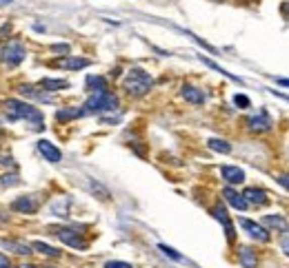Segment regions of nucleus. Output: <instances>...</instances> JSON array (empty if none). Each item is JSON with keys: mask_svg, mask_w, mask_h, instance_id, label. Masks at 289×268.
<instances>
[{"mask_svg": "<svg viewBox=\"0 0 289 268\" xmlns=\"http://www.w3.org/2000/svg\"><path fill=\"white\" fill-rule=\"evenodd\" d=\"M5 113H7V118L11 122L27 120L33 131L42 129V113L36 107H31V104L22 102V100H7V102H5Z\"/></svg>", "mask_w": 289, "mask_h": 268, "instance_id": "1", "label": "nucleus"}, {"mask_svg": "<svg viewBox=\"0 0 289 268\" xmlns=\"http://www.w3.org/2000/svg\"><path fill=\"white\" fill-rule=\"evenodd\" d=\"M152 85H154L152 76H149L144 69H131L129 74H127L125 82H122L125 91L129 93L131 98H142V96H147L149 89H152Z\"/></svg>", "mask_w": 289, "mask_h": 268, "instance_id": "2", "label": "nucleus"}, {"mask_svg": "<svg viewBox=\"0 0 289 268\" xmlns=\"http://www.w3.org/2000/svg\"><path fill=\"white\" fill-rule=\"evenodd\" d=\"M118 109V98L114 93L105 91H96L87 98V102L82 104V113L91 115V113H105V111H116Z\"/></svg>", "mask_w": 289, "mask_h": 268, "instance_id": "3", "label": "nucleus"}, {"mask_svg": "<svg viewBox=\"0 0 289 268\" xmlns=\"http://www.w3.org/2000/svg\"><path fill=\"white\" fill-rule=\"evenodd\" d=\"M25 55H27L25 44H22L20 40H9L3 47V51H0V60H3L5 64H9V66H16V64H20L22 60H25Z\"/></svg>", "mask_w": 289, "mask_h": 268, "instance_id": "4", "label": "nucleus"}, {"mask_svg": "<svg viewBox=\"0 0 289 268\" xmlns=\"http://www.w3.org/2000/svg\"><path fill=\"white\" fill-rule=\"evenodd\" d=\"M54 235L60 239L63 244L78 250H87V242L80 237V233L74 231V228H54Z\"/></svg>", "mask_w": 289, "mask_h": 268, "instance_id": "5", "label": "nucleus"}, {"mask_svg": "<svg viewBox=\"0 0 289 268\" xmlns=\"http://www.w3.org/2000/svg\"><path fill=\"white\" fill-rule=\"evenodd\" d=\"M240 226H243V231L247 233L249 237L256 239V242H263V244L269 242V233H267V228L260 224V222H254V220H247V217H240Z\"/></svg>", "mask_w": 289, "mask_h": 268, "instance_id": "6", "label": "nucleus"}, {"mask_svg": "<svg viewBox=\"0 0 289 268\" xmlns=\"http://www.w3.org/2000/svg\"><path fill=\"white\" fill-rule=\"evenodd\" d=\"M211 213H214V217L216 220L220 222L222 226H225V235H227V242L229 244H233L236 242V231H233V224H231V220H229V213H227V209L222 204H216L214 206V211H211Z\"/></svg>", "mask_w": 289, "mask_h": 268, "instance_id": "7", "label": "nucleus"}, {"mask_svg": "<svg viewBox=\"0 0 289 268\" xmlns=\"http://www.w3.org/2000/svg\"><path fill=\"white\" fill-rule=\"evenodd\" d=\"M271 129H274V122H271L267 111H260L258 115L249 118V131L252 133H269Z\"/></svg>", "mask_w": 289, "mask_h": 268, "instance_id": "8", "label": "nucleus"}, {"mask_svg": "<svg viewBox=\"0 0 289 268\" xmlns=\"http://www.w3.org/2000/svg\"><path fill=\"white\" fill-rule=\"evenodd\" d=\"M38 151H40L42 158H47V162H52V164H58V162L63 160L60 149L49 142V140H40V142H38Z\"/></svg>", "mask_w": 289, "mask_h": 268, "instance_id": "9", "label": "nucleus"}, {"mask_svg": "<svg viewBox=\"0 0 289 268\" xmlns=\"http://www.w3.org/2000/svg\"><path fill=\"white\" fill-rule=\"evenodd\" d=\"M11 209L18 211V213H25V215H31L38 211V202L36 197H31V195H22V197L14 199V204H11Z\"/></svg>", "mask_w": 289, "mask_h": 268, "instance_id": "10", "label": "nucleus"}, {"mask_svg": "<svg viewBox=\"0 0 289 268\" xmlns=\"http://www.w3.org/2000/svg\"><path fill=\"white\" fill-rule=\"evenodd\" d=\"M263 226L267 228H271V231H278V233H289V224H287V220L282 215H265L263 217Z\"/></svg>", "mask_w": 289, "mask_h": 268, "instance_id": "11", "label": "nucleus"}, {"mask_svg": "<svg viewBox=\"0 0 289 268\" xmlns=\"http://www.w3.org/2000/svg\"><path fill=\"white\" fill-rule=\"evenodd\" d=\"M220 173L227 184H243L245 182V171L238 169V166H222Z\"/></svg>", "mask_w": 289, "mask_h": 268, "instance_id": "12", "label": "nucleus"}, {"mask_svg": "<svg viewBox=\"0 0 289 268\" xmlns=\"http://www.w3.org/2000/svg\"><path fill=\"white\" fill-rule=\"evenodd\" d=\"M238 257H240L243 268H258V255H256L254 248L240 246V250H238Z\"/></svg>", "mask_w": 289, "mask_h": 268, "instance_id": "13", "label": "nucleus"}, {"mask_svg": "<svg viewBox=\"0 0 289 268\" xmlns=\"http://www.w3.org/2000/svg\"><path fill=\"white\" fill-rule=\"evenodd\" d=\"M56 64L63 66V69H69V71H78V69H85V66H89L91 62H89L87 58H74V55H67V58L58 60Z\"/></svg>", "mask_w": 289, "mask_h": 268, "instance_id": "14", "label": "nucleus"}, {"mask_svg": "<svg viewBox=\"0 0 289 268\" xmlns=\"http://www.w3.org/2000/svg\"><path fill=\"white\" fill-rule=\"evenodd\" d=\"M243 197L247 199L249 204H267L269 199H267V193L263 188H256V186H249L243 191Z\"/></svg>", "mask_w": 289, "mask_h": 268, "instance_id": "15", "label": "nucleus"}, {"mask_svg": "<svg viewBox=\"0 0 289 268\" xmlns=\"http://www.w3.org/2000/svg\"><path fill=\"white\" fill-rule=\"evenodd\" d=\"M222 195H225L227 202H229L233 209H238V211H245V209L249 206V202L243 197V193H236V191H233V188H229V186L225 188V193H222Z\"/></svg>", "mask_w": 289, "mask_h": 268, "instance_id": "16", "label": "nucleus"}, {"mask_svg": "<svg viewBox=\"0 0 289 268\" xmlns=\"http://www.w3.org/2000/svg\"><path fill=\"white\" fill-rule=\"evenodd\" d=\"M182 98L191 104H203L205 102V91H200L198 87H191V85H185L182 87Z\"/></svg>", "mask_w": 289, "mask_h": 268, "instance_id": "17", "label": "nucleus"}, {"mask_svg": "<svg viewBox=\"0 0 289 268\" xmlns=\"http://www.w3.org/2000/svg\"><path fill=\"white\" fill-rule=\"evenodd\" d=\"M82 107H67V109H60L58 113H56V120L58 122H69V120H76V118H82Z\"/></svg>", "mask_w": 289, "mask_h": 268, "instance_id": "18", "label": "nucleus"}, {"mask_svg": "<svg viewBox=\"0 0 289 268\" xmlns=\"http://www.w3.org/2000/svg\"><path fill=\"white\" fill-rule=\"evenodd\" d=\"M40 87L44 91H60V89H67L69 87V82L67 80H54V78H44L40 82Z\"/></svg>", "mask_w": 289, "mask_h": 268, "instance_id": "19", "label": "nucleus"}, {"mask_svg": "<svg viewBox=\"0 0 289 268\" xmlns=\"http://www.w3.org/2000/svg\"><path fill=\"white\" fill-rule=\"evenodd\" d=\"M207 147L211 151H216V153H231V144L227 142V140H218V138H211L207 142Z\"/></svg>", "mask_w": 289, "mask_h": 268, "instance_id": "20", "label": "nucleus"}, {"mask_svg": "<svg viewBox=\"0 0 289 268\" xmlns=\"http://www.w3.org/2000/svg\"><path fill=\"white\" fill-rule=\"evenodd\" d=\"M31 248H36L38 253L47 255V257H60V250L54 248V246H49V244H44V242H33Z\"/></svg>", "mask_w": 289, "mask_h": 268, "instance_id": "21", "label": "nucleus"}, {"mask_svg": "<svg viewBox=\"0 0 289 268\" xmlns=\"http://www.w3.org/2000/svg\"><path fill=\"white\" fill-rule=\"evenodd\" d=\"M87 87L91 93H96V91H105V89H107V82H105V78H100V76H89Z\"/></svg>", "mask_w": 289, "mask_h": 268, "instance_id": "22", "label": "nucleus"}, {"mask_svg": "<svg viewBox=\"0 0 289 268\" xmlns=\"http://www.w3.org/2000/svg\"><path fill=\"white\" fill-rule=\"evenodd\" d=\"M5 248H11L14 253H18V255H29V253H33L31 250V246H27V244H20V242H7L5 239Z\"/></svg>", "mask_w": 289, "mask_h": 268, "instance_id": "23", "label": "nucleus"}, {"mask_svg": "<svg viewBox=\"0 0 289 268\" xmlns=\"http://www.w3.org/2000/svg\"><path fill=\"white\" fill-rule=\"evenodd\" d=\"M20 93L22 96H31V98H38V100H44V102H52V98L49 96H42V93H38L33 87H29V85H25V87H20Z\"/></svg>", "mask_w": 289, "mask_h": 268, "instance_id": "24", "label": "nucleus"}, {"mask_svg": "<svg viewBox=\"0 0 289 268\" xmlns=\"http://www.w3.org/2000/svg\"><path fill=\"white\" fill-rule=\"evenodd\" d=\"M158 248L163 250V253L167 255V257H171V259H176V261H180V259H182V255H180V253H176V250L171 248V246H165V244H160Z\"/></svg>", "mask_w": 289, "mask_h": 268, "instance_id": "25", "label": "nucleus"}, {"mask_svg": "<svg viewBox=\"0 0 289 268\" xmlns=\"http://www.w3.org/2000/svg\"><path fill=\"white\" fill-rule=\"evenodd\" d=\"M0 184H3V186H16V184H20V180H18V175H16V173H11V175H3Z\"/></svg>", "mask_w": 289, "mask_h": 268, "instance_id": "26", "label": "nucleus"}, {"mask_svg": "<svg viewBox=\"0 0 289 268\" xmlns=\"http://www.w3.org/2000/svg\"><path fill=\"white\" fill-rule=\"evenodd\" d=\"M233 102H236L240 109H249V104H252L249 102V98L243 96V93H236V96H233Z\"/></svg>", "mask_w": 289, "mask_h": 268, "instance_id": "27", "label": "nucleus"}, {"mask_svg": "<svg viewBox=\"0 0 289 268\" xmlns=\"http://www.w3.org/2000/svg\"><path fill=\"white\" fill-rule=\"evenodd\" d=\"M105 268H131V264H127V261H118V259H114V261H107V264H105Z\"/></svg>", "mask_w": 289, "mask_h": 268, "instance_id": "28", "label": "nucleus"}, {"mask_svg": "<svg viewBox=\"0 0 289 268\" xmlns=\"http://www.w3.org/2000/svg\"><path fill=\"white\" fill-rule=\"evenodd\" d=\"M276 180H278V184H280L282 188H287V191H289V173H280Z\"/></svg>", "mask_w": 289, "mask_h": 268, "instance_id": "29", "label": "nucleus"}, {"mask_svg": "<svg viewBox=\"0 0 289 268\" xmlns=\"http://www.w3.org/2000/svg\"><path fill=\"white\" fill-rule=\"evenodd\" d=\"M52 51L67 55V53H69V44H54V47H52Z\"/></svg>", "mask_w": 289, "mask_h": 268, "instance_id": "30", "label": "nucleus"}, {"mask_svg": "<svg viewBox=\"0 0 289 268\" xmlns=\"http://www.w3.org/2000/svg\"><path fill=\"white\" fill-rule=\"evenodd\" d=\"M0 268H11L9 257H7V255H3V253H0Z\"/></svg>", "mask_w": 289, "mask_h": 268, "instance_id": "31", "label": "nucleus"}, {"mask_svg": "<svg viewBox=\"0 0 289 268\" xmlns=\"http://www.w3.org/2000/svg\"><path fill=\"white\" fill-rule=\"evenodd\" d=\"M280 248H282V253H285L287 257H289V239H285V242L280 244Z\"/></svg>", "mask_w": 289, "mask_h": 268, "instance_id": "32", "label": "nucleus"}, {"mask_svg": "<svg viewBox=\"0 0 289 268\" xmlns=\"http://www.w3.org/2000/svg\"><path fill=\"white\" fill-rule=\"evenodd\" d=\"M274 80L278 82V85H282V87H289V80H287V78H274Z\"/></svg>", "mask_w": 289, "mask_h": 268, "instance_id": "33", "label": "nucleus"}, {"mask_svg": "<svg viewBox=\"0 0 289 268\" xmlns=\"http://www.w3.org/2000/svg\"><path fill=\"white\" fill-rule=\"evenodd\" d=\"M282 11H285V14H289V5H285V7H282Z\"/></svg>", "mask_w": 289, "mask_h": 268, "instance_id": "34", "label": "nucleus"}, {"mask_svg": "<svg viewBox=\"0 0 289 268\" xmlns=\"http://www.w3.org/2000/svg\"><path fill=\"white\" fill-rule=\"evenodd\" d=\"M11 3V0H0V5H9Z\"/></svg>", "mask_w": 289, "mask_h": 268, "instance_id": "35", "label": "nucleus"}, {"mask_svg": "<svg viewBox=\"0 0 289 268\" xmlns=\"http://www.w3.org/2000/svg\"><path fill=\"white\" fill-rule=\"evenodd\" d=\"M20 268H36V266H31V264H27V266H20Z\"/></svg>", "mask_w": 289, "mask_h": 268, "instance_id": "36", "label": "nucleus"}]
</instances>
